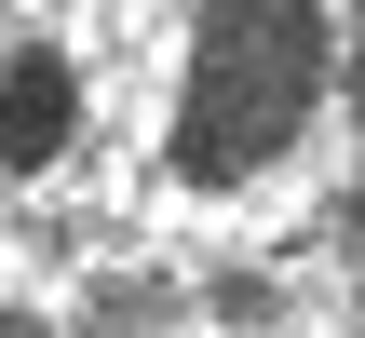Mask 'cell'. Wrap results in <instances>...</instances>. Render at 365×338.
I'll list each match as a JSON object with an SVG mask.
<instances>
[{"label": "cell", "instance_id": "4", "mask_svg": "<svg viewBox=\"0 0 365 338\" xmlns=\"http://www.w3.org/2000/svg\"><path fill=\"white\" fill-rule=\"evenodd\" d=\"M0 338H54V325H41V312H0Z\"/></svg>", "mask_w": 365, "mask_h": 338}, {"label": "cell", "instance_id": "2", "mask_svg": "<svg viewBox=\"0 0 365 338\" xmlns=\"http://www.w3.org/2000/svg\"><path fill=\"white\" fill-rule=\"evenodd\" d=\"M68 135H81V81H68L54 41H27V54L0 68V163H54Z\"/></svg>", "mask_w": 365, "mask_h": 338}, {"label": "cell", "instance_id": "1", "mask_svg": "<svg viewBox=\"0 0 365 338\" xmlns=\"http://www.w3.org/2000/svg\"><path fill=\"white\" fill-rule=\"evenodd\" d=\"M325 81H339L325 0H203L190 68H176V176H190V190L271 176V163L312 135Z\"/></svg>", "mask_w": 365, "mask_h": 338}, {"label": "cell", "instance_id": "3", "mask_svg": "<svg viewBox=\"0 0 365 338\" xmlns=\"http://www.w3.org/2000/svg\"><path fill=\"white\" fill-rule=\"evenodd\" d=\"M95 338H163V285H108L95 298Z\"/></svg>", "mask_w": 365, "mask_h": 338}]
</instances>
